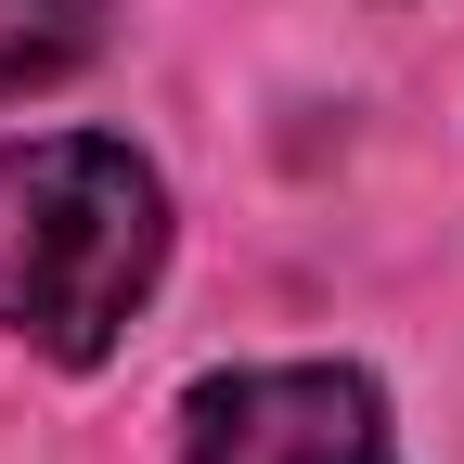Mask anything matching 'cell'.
<instances>
[{
  "label": "cell",
  "mask_w": 464,
  "mask_h": 464,
  "mask_svg": "<svg viewBox=\"0 0 464 464\" xmlns=\"http://www.w3.org/2000/svg\"><path fill=\"white\" fill-rule=\"evenodd\" d=\"M91 39H103V0H0V91L65 78Z\"/></svg>",
  "instance_id": "3957f363"
},
{
  "label": "cell",
  "mask_w": 464,
  "mask_h": 464,
  "mask_svg": "<svg viewBox=\"0 0 464 464\" xmlns=\"http://www.w3.org/2000/svg\"><path fill=\"white\" fill-rule=\"evenodd\" d=\"M168 258L155 168L130 142H0V323L52 362H103Z\"/></svg>",
  "instance_id": "6da1fadb"
},
{
  "label": "cell",
  "mask_w": 464,
  "mask_h": 464,
  "mask_svg": "<svg viewBox=\"0 0 464 464\" xmlns=\"http://www.w3.org/2000/svg\"><path fill=\"white\" fill-rule=\"evenodd\" d=\"M181 464H387V413L362 374L335 362H284V374H232L194 400V451Z\"/></svg>",
  "instance_id": "7a4b0ae2"
}]
</instances>
